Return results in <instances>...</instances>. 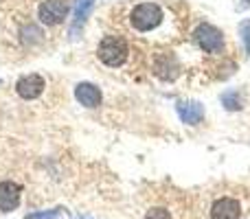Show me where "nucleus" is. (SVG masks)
<instances>
[{"label": "nucleus", "instance_id": "obj_4", "mask_svg": "<svg viewBox=\"0 0 250 219\" xmlns=\"http://www.w3.org/2000/svg\"><path fill=\"white\" fill-rule=\"evenodd\" d=\"M68 2L66 0H44L38 9V18L42 24L46 26H55V24H62L64 18L68 16Z\"/></svg>", "mask_w": 250, "mask_h": 219}, {"label": "nucleus", "instance_id": "obj_14", "mask_svg": "<svg viewBox=\"0 0 250 219\" xmlns=\"http://www.w3.org/2000/svg\"><path fill=\"white\" fill-rule=\"evenodd\" d=\"M143 219H171V213H169L165 206H151Z\"/></svg>", "mask_w": 250, "mask_h": 219}, {"label": "nucleus", "instance_id": "obj_2", "mask_svg": "<svg viewBox=\"0 0 250 219\" xmlns=\"http://www.w3.org/2000/svg\"><path fill=\"white\" fill-rule=\"evenodd\" d=\"M163 18H165L163 9L156 2H141L129 13V24L136 31H141V33H147V31L156 29L163 22Z\"/></svg>", "mask_w": 250, "mask_h": 219}, {"label": "nucleus", "instance_id": "obj_10", "mask_svg": "<svg viewBox=\"0 0 250 219\" xmlns=\"http://www.w3.org/2000/svg\"><path fill=\"white\" fill-rule=\"evenodd\" d=\"M92 7H95V0H77V2H75L73 24H70V35H73V38H77L79 29H83V24H86Z\"/></svg>", "mask_w": 250, "mask_h": 219}, {"label": "nucleus", "instance_id": "obj_9", "mask_svg": "<svg viewBox=\"0 0 250 219\" xmlns=\"http://www.w3.org/2000/svg\"><path fill=\"white\" fill-rule=\"evenodd\" d=\"M176 110L180 120L187 125H200L204 119V105L198 101H178Z\"/></svg>", "mask_w": 250, "mask_h": 219}, {"label": "nucleus", "instance_id": "obj_6", "mask_svg": "<svg viewBox=\"0 0 250 219\" xmlns=\"http://www.w3.org/2000/svg\"><path fill=\"white\" fill-rule=\"evenodd\" d=\"M22 186L13 180L0 182V213H11L20 206Z\"/></svg>", "mask_w": 250, "mask_h": 219}, {"label": "nucleus", "instance_id": "obj_1", "mask_svg": "<svg viewBox=\"0 0 250 219\" xmlns=\"http://www.w3.org/2000/svg\"><path fill=\"white\" fill-rule=\"evenodd\" d=\"M129 46L121 35H105L97 46V57L101 60V64L110 66V68H119L127 61Z\"/></svg>", "mask_w": 250, "mask_h": 219}, {"label": "nucleus", "instance_id": "obj_5", "mask_svg": "<svg viewBox=\"0 0 250 219\" xmlns=\"http://www.w3.org/2000/svg\"><path fill=\"white\" fill-rule=\"evenodd\" d=\"M44 88H46L44 77L42 75H35V73L24 75V77H20L16 83V92L24 101H33V99H38V97H42Z\"/></svg>", "mask_w": 250, "mask_h": 219}, {"label": "nucleus", "instance_id": "obj_17", "mask_svg": "<svg viewBox=\"0 0 250 219\" xmlns=\"http://www.w3.org/2000/svg\"><path fill=\"white\" fill-rule=\"evenodd\" d=\"M77 219H88V217H77Z\"/></svg>", "mask_w": 250, "mask_h": 219}, {"label": "nucleus", "instance_id": "obj_13", "mask_svg": "<svg viewBox=\"0 0 250 219\" xmlns=\"http://www.w3.org/2000/svg\"><path fill=\"white\" fill-rule=\"evenodd\" d=\"M239 40L244 42L246 55H250V18H248V20H242V22H239Z\"/></svg>", "mask_w": 250, "mask_h": 219}, {"label": "nucleus", "instance_id": "obj_15", "mask_svg": "<svg viewBox=\"0 0 250 219\" xmlns=\"http://www.w3.org/2000/svg\"><path fill=\"white\" fill-rule=\"evenodd\" d=\"M62 213V208H53V211H42V213H29L26 219H55Z\"/></svg>", "mask_w": 250, "mask_h": 219}, {"label": "nucleus", "instance_id": "obj_11", "mask_svg": "<svg viewBox=\"0 0 250 219\" xmlns=\"http://www.w3.org/2000/svg\"><path fill=\"white\" fill-rule=\"evenodd\" d=\"M154 73L158 75L160 79H173L178 75V61L173 55H158L154 61Z\"/></svg>", "mask_w": 250, "mask_h": 219}, {"label": "nucleus", "instance_id": "obj_12", "mask_svg": "<svg viewBox=\"0 0 250 219\" xmlns=\"http://www.w3.org/2000/svg\"><path fill=\"white\" fill-rule=\"evenodd\" d=\"M222 105L230 112L242 108V95H239V90H226L224 95H222Z\"/></svg>", "mask_w": 250, "mask_h": 219}, {"label": "nucleus", "instance_id": "obj_8", "mask_svg": "<svg viewBox=\"0 0 250 219\" xmlns=\"http://www.w3.org/2000/svg\"><path fill=\"white\" fill-rule=\"evenodd\" d=\"M75 99L83 105V108H99L101 103V90L90 81H82L75 86Z\"/></svg>", "mask_w": 250, "mask_h": 219}, {"label": "nucleus", "instance_id": "obj_3", "mask_svg": "<svg viewBox=\"0 0 250 219\" xmlns=\"http://www.w3.org/2000/svg\"><path fill=\"white\" fill-rule=\"evenodd\" d=\"M193 40L198 42V46L202 48L204 53L217 55V53H222V48H224V35H222V31L217 29V26L208 24V22L200 24L198 29L193 31Z\"/></svg>", "mask_w": 250, "mask_h": 219}, {"label": "nucleus", "instance_id": "obj_7", "mask_svg": "<svg viewBox=\"0 0 250 219\" xmlns=\"http://www.w3.org/2000/svg\"><path fill=\"white\" fill-rule=\"evenodd\" d=\"M242 215V204L235 198H220L211 206V219H237Z\"/></svg>", "mask_w": 250, "mask_h": 219}, {"label": "nucleus", "instance_id": "obj_16", "mask_svg": "<svg viewBox=\"0 0 250 219\" xmlns=\"http://www.w3.org/2000/svg\"><path fill=\"white\" fill-rule=\"evenodd\" d=\"M244 2H246V4H248V7H250V0H244Z\"/></svg>", "mask_w": 250, "mask_h": 219}]
</instances>
